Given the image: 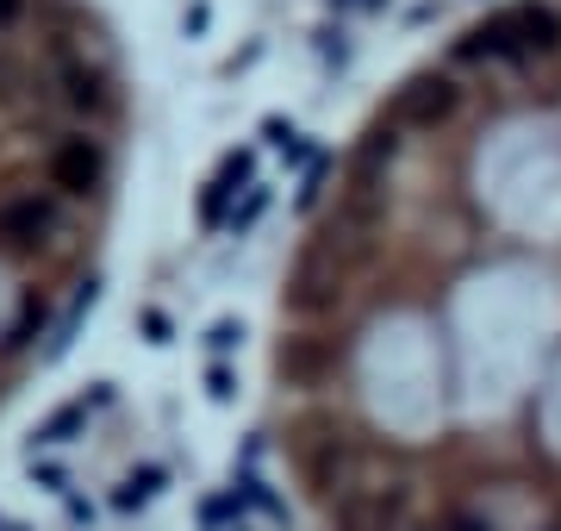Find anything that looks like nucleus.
<instances>
[{"instance_id":"nucleus-1","label":"nucleus","mask_w":561,"mask_h":531,"mask_svg":"<svg viewBox=\"0 0 561 531\" xmlns=\"http://www.w3.org/2000/svg\"><path fill=\"white\" fill-rule=\"evenodd\" d=\"M280 275L287 438L343 431L362 482L431 444L561 463V0L449 25L300 194Z\"/></svg>"},{"instance_id":"nucleus-2","label":"nucleus","mask_w":561,"mask_h":531,"mask_svg":"<svg viewBox=\"0 0 561 531\" xmlns=\"http://www.w3.org/2000/svg\"><path fill=\"white\" fill-rule=\"evenodd\" d=\"M131 57L101 0H0V369L94 307L88 245L131 138Z\"/></svg>"},{"instance_id":"nucleus-3","label":"nucleus","mask_w":561,"mask_h":531,"mask_svg":"<svg viewBox=\"0 0 561 531\" xmlns=\"http://www.w3.org/2000/svg\"><path fill=\"white\" fill-rule=\"evenodd\" d=\"M424 531H500V519H493V512H481V507H443Z\"/></svg>"},{"instance_id":"nucleus-4","label":"nucleus","mask_w":561,"mask_h":531,"mask_svg":"<svg viewBox=\"0 0 561 531\" xmlns=\"http://www.w3.org/2000/svg\"><path fill=\"white\" fill-rule=\"evenodd\" d=\"M157 482H162V475H157V470H144V475H131V482H125V488H119V507H125V512H131V507H138V500H144V494L157 488Z\"/></svg>"},{"instance_id":"nucleus-5","label":"nucleus","mask_w":561,"mask_h":531,"mask_svg":"<svg viewBox=\"0 0 561 531\" xmlns=\"http://www.w3.org/2000/svg\"><path fill=\"white\" fill-rule=\"evenodd\" d=\"M231 507H238V500H213V507H206V526H225V519H231Z\"/></svg>"},{"instance_id":"nucleus-6","label":"nucleus","mask_w":561,"mask_h":531,"mask_svg":"<svg viewBox=\"0 0 561 531\" xmlns=\"http://www.w3.org/2000/svg\"><path fill=\"white\" fill-rule=\"evenodd\" d=\"M231 531H250V526H231Z\"/></svg>"}]
</instances>
